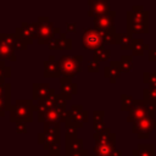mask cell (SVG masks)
<instances>
[{"instance_id": "484cf974", "label": "cell", "mask_w": 156, "mask_h": 156, "mask_svg": "<svg viewBox=\"0 0 156 156\" xmlns=\"http://www.w3.org/2000/svg\"><path fill=\"white\" fill-rule=\"evenodd\" d=\"M135 104V99H133V96L127 95V94H122L121 95V110L122 111H130V108L134 106Z\"/></svg>"}, {"instance_id": "7bdbcfd3", "label": "cell", "mask_w": 156, "mask_h": 156, "mask_svg": "<svg viewBox=\"0 0 156 156\" xmlns=\"http://www.w3.org/2000/svg\"><path fill=\"white\" fill-rule=\"evenodd\" d=\"M149 61H151V62L156 61V49H150L149 50Z\"/></svg>"}, {"instance_id": "60d3db41", "label": "cell", "mask_w": 156, "mask_h": 156, "mask_svg": "<svg viewBox=\"0 0 156 156\" xmlns=\"http://www.w3.org/2000/svg\"><path fill=\"white\" fill-rule=\"evenodd\" d=\"M66 27H67V32H76L77 23L76 22H66Z\"/></svg>"}, {"instance_id": "d6986e66", "label": "cell", "mask_w": 156, "mask_h": 156, "mask_svg": "<svg viewBox=\"0 0 156 156\" xmlns=\"http://www.w3.org/2000/svg\"><path fill=\"white\" fill-rule=\"evenodd\" d=\"M133 156H155V147L152 144H140L132 151Z\"/></svg>"}, {"instance_id": "e0dca14e", "label": "cell", "mask_w": 156, "mask_h": 156, "mask_svg": "<svg viewBox=\"0 0 156 156\" xmlns=\"http://www.w3.org/2000/svg\"><path fill=\"white\" fill-rule=\"evenodd\" d=\"M28 24H29L28 22H22L21 26L16 28L15 34H16L20 39H22L23 41H26L28 45H30V44L33 43V39H34V38H33V35H32V33H30V30H29Z\"/></svg>"}, {"instance_id": "9a60e30c", "label": "cell", "mask_w": 156, "mask_h": 156, "mask_svg": "<svg viewBox=\"0 0 156 156\" xmlns=\"http://www.w3.org/2000/svg\"><path fill=\"white\" fill-rule=\"evenodd\" d=\"M66 136V143H65V155H71L72 152L83 150V139L78 138V136H69V135H65Z\"/></svg>"}, {"instance_id": "52a82bcc", "label": "cell", "mask_w": 156, "mask_h": 156, "mask_svg": "<svg viewBox=\"0 0 156 156\" xmlns=\"http://www.w3.org/2000/svg\"><path fill=\"white\" fill-rule=\"evenodd\" d=\"M89 119V112L83 108L82 105H72L68 110V118L66 122L74 124L77 128H80L83 123Z\"/></svg>"}, {"instance_id": "f35d334b", "label": "cell", "mask_w": 156, "mask_h": 156, "mask_svg": "<svg viewBox=\"0 0 156 156\" xmlns=\"http://www.w3.org/2000/svg\"><path fill=\"white\" fill-rule=\"evenodd\" d=\"M16 132H17V133H21V134L27 133L26 123H17V124H16Z\"/></svg>"}, {"instance_id": "4fadbf2b", "label": "cell", "mask_w": 156, "mask_h": 156, "mask_svg": "<svg viewBox=\"0 0 156 156\" xmlns=\"http://www.w3.org/2000/svg\"><path fill=\"white\" fill-rule=\"evenodd\" d=\"M44 65V77H52V78H61V72H60V67H58V61L56 60V56L54 54L49 55V60L43 62Z\"/></svg>"}, {"instance_id": "603a6c76", "label": "cell", "mask_w": 156, "mask_h": 156, "mask_svg": "<svg viewBox=\"0 0 156 156\" xmlns=\"http://www.w3.org/2000/svg\"><path fill=\"white\" fill-rule=\"evenodd\" d=\"M58 43V50H71L72 49V39L67 37V33L62 32L57 38Z\"/></svg>"}, {"instance_id": "836d02e7", "label": "cell", "mask_w": 156, "mask_h": 156, "mask_svg": "<svg viewBox=\"0 0 156 156\" xmlns=\"http://www.w3.org/2000/svg\"><path fill=\"white\" fill-rule=\"evenodd\" d=\"M105 111L104 110H95L93 111V123L95 122H104Z\"/></svg>"}, {"instance_id": "8fae6325", "label": "cell", "mask_w": 156, "mask_h": 156, "mask_svg": "<svg viewBox=\"0 0 156 156\" xmlns=\"http://www.w3.org/2000/svg\"><path fill=\"white\" fill-rule=\"evenodd\" d=\"M78 85L73 83L69 77H61L60 78V95L65 100H71L74 94H77Z\"/></svg>"}, {"instance_id": "277c9868", "label": "cell", "mask_w": 156, "mask_h": 156, "mask_svg": "<svg viewBox=\"0 0 156 156\" xmlns=\"http://www.w3.org/2000/svg\"><path fill=\"white\" fill-rule=\"evenodd\" d=\"M38 24H39V30H38V43L39 44H48L55 38V32H54V23L50 21L48 16H39L38 17Z\"/></svg>"}, {"instance_id": "4dcf8cb0", "label": "cell", "mask_w": 156, "mask_h": 156, "mask_svg": "<svg viewBox=\"0 0 156 156\" xmlns=\"http://www.w3.org/2000/svg\"><path fill=\"white\" fill-rule=\"evenodd\" d=\"M16 34L15 33H1V37H0V40L7 45H10L11 48H13L15 43H16Z\"/></svg>"}, {"instance_id": "816d5d0a", "label": "cell", "mask_w": 156, "mask_h": 156, "mask_svg": "<svg viewBox=\"0 0 156 156\" xmlns=\"http://www.w3.org/2000/svg\"><path fill=\"white\" fill-rule=\"evenodd\" d=\"M63 156H67V155H63Z\"/></svg>"}, {"instance_id": "f6af8a7d", "label": "cell", "mask_w": 156, "mask_h": 156, "mask_svg": "<svg viewBox=\"0 0 156 156\" xmlns=\"http://www.w3.org/2000/svg\"><path fill=\"white\" fill-rule=\"evenodd\" d=\"M111 156H122V151L118 150V149H115L113 152L111 154Z\"/></svg>"}, {"instance_id": "1f68e13d", "label": "cell", "mask_w": 156, "mask_h": 156, "mask_svg": "<svg viewBox=\"0 0 156 156\" xmlns=\"http://www.w3.org/2000/svg\"><path fill=\"white\" fill-rule=\"evenodd\" d=\"M143 80L144 83L149 84V88H156V72L150 73V72H144L143 73Z\"/></svg>"}, {"instance_id": "ac0fdd59", "label": "cell", "mask_w": 156, "mask_h": 156, "mask_svg": "<svg viewBox=\"0 0 156 156\" xmlns=\"http://www.w3.org/2000/svg\"><path fill=\"white\" fill-rule=\"evenodd\" d=\"M130 50H132V54L134 56H140L144 54L145 50H150V45L146 44L144 41V39H141V38H134Z\"/></svg>"}, {"instance_id": "f907efd6", "label": "cell", "mask_w": 156, "mask_h": 156, "mask_svg": "<svg viewBox=\"0 0 156 156\" xmlns=\"http://www.w3.org/2000/svg\"><path fill=\"white\" fill-rule=\"evenodd\" d=\"M0 37H1V33H0Z\"/></svg>"}, {"instance_id": "5b68a950", "label": "cell", "mask_w": 156, "mask_h": 156, "mask_svg": "<svg viewBox=\"0 0 156 156\" xmlns=\"http://www.w3.org/2000/svg\"><path fill=\"white\" fill-rule=\"evenodd\" d=\"M82 45L85 50H93L104 46V40L99 30L95 28H84L82 34Z\"/></svg>"}, {"instance_id": "6da1fadb", "label": "cell", "mask_w": 156, "mask_h": 156, "mask_svg": "<svg viewBox=\"0 0 156 156\" xmlns=\"http://www.w3.org/2000/svg\"><path fill=\"white\" fill-rule=\"evenodd\" d=\"M149 11H145L141 5H134L127 12V32L133 34L149 33Z\"/></svg>"}, {"instance_id": "8d00e7d4", "label": "cell", "mask_w": 156, "mask_h": 156, "mask_svg": "<svg viewBox=\"0 0 156 156\" xmlns=\"http://www.w3.org/2000/svg\"><path fill=\"white\" fill-rule=\"evenodd\" d=\"M143 100H144L146 107H147L150 111L156 112V100H150V99H143Z\"/></svg>"}, {"instance_id": "e575fe53", "label": "cell", "mask_w": 156, "mask_h": 156, "mask_svg": "<svg viewBox=\"0 0 156 156\" xmlns=\"http://www.w3.org/2000/svg\"><path fill=\"white\" fill-rule=\"evenodd\" d=\"M16 37H17V35H16ZM27 48H28V44L17 37L16 43H15V45H13V49H15V50H26Z\"/></svg>"}, {"instance_id": "ba28073f", "label": "cell", "mask_w": 156, "mask_h": 156, "mask_svg": "<svg viewBox=\"0 0 156 156\" xmlns=\"http://www.w3.org/2000/svg\"><path fill=\"white\" fill-rule=\"evenodd\" d=\"M154 113H155V112L150 111V110L146 107V105H145V102H144L143 99H141V100H135L134 106L130 108V111H129V113H128L127 121H128V122H132V123H135V122L140 121L141 118H144V117H146V116H154Z\"/></svg>"}, {"instance_id": "74e56055", "label": "cell", "mask_w": 156, "mask_h": 156, "mask_svg": "<svg viewBox=\"0 0 156 156\" xmlns=\"http://www.w3.org/2000/svg\"><path fill=\"white\" fill-rule=\"evenodd\" d=\"M93 127H94L95 132H101L106 128V124H105V122H95V123H93Z\"/></svg>"}, {"instance_id": "83f0119b", "label": "cell", "mask_w": 156, "mask_h": 156, "mask_svg": "<svg viewBox=\"0 0 156 156\" xmlns=\"http://www.w3.org/2000/svg\"><path fill=\"white\" fill-rule=\"evenodd\" d=\"M119 63H121V71L122 72H126V73L129 72L133 68V56L132 55H122Z\"/></svg>"}, {"instance_id": "ab89813d", "label": "cell", "mask_w": 156, "mask_h": 156, "mask_svg": "<svg viewBox=\"0 0 156 156\" xmlns=\"http://www.w3.org/2000/svg\"><path fill=\"white\" fill-rule=\"evenodd\" d=\"M67 156H89V151H88L87 149H83V150H79V151L72 152L71 155H67Z\"/></svg>"}, {"instance_id": "f1b7e54d", "label": "cell", "mask_w": 156, "mask_h": 156, "mask_svg": "<svg viewBox=\"0 0 156 156\" xmlns=\"http://www.w3.org/2000/svg\"><path fill=\"white\" fill-rule=\"evenodd\" d=\"M11 77V67L6 66L5 60L0 61V84H5V79Z\"/></svg>"}, {"instance_id": "8992f818", "label": "cell", "mask_w": 156, "mask_h": 156, "mask_svg": "<svg viewBox=\"0 0 156 156\" xmlns=\"http://www.w3.org/2000/svg\"><path fill=\"white\" fill-rule=\"evenodd\" d=\"M156 127V121L154 118V116H146L144 118H141L140 121L133 123V133H135L138 135V138L140 139H146L150 136V134L152 133L154 128Z\"/></svg>"}, {"instance_id": "b9f144b4", "label": "cell", "mask_w": 156, "mask_h": 156, "mask_svg": "<svg viewBox=\"0 0 156 156\" xmlns=\"http://www.w3.org/2000/svg\"><path fill=\"white\" fill-rule=\"evenodd\" d=\"M49 49H51V50H58V43H57V39L56 38H54L49 43Z\"/></svg>"}, {"instance_id": "d6a6232c", "label": "cell", "mask_w": 156, "mask_h": 156, "mask_svg": "<svg viewBox=\"0 0 156 156\" xmlns=\"http://www.w3.org/2000/svg\"><path fill=\"white\" fill-rule=\"evenodd\" d=\"M11 107L12 105H9L4 98H0V117H4L6 111H11Z\"/></svg>"}, {"instance_id": "4316f807", "label": "cell", "mask_w": 156, "mask_h": 156, "mask_svg": "<svg viewBox=\"0 0 156 156\" xmlns=\"http://www.w3.org/2000/svg\"><path fill=\"white\" fill-rule=\"evenodd\" d=\"M43 133L45 134H54L60 135V126L61 123H52V122H45L43 123Z\"/></svg>"}, {"instance_id": "7c38bea8", "label": "cell", "mask_w": 156, "mask_h": 156, "mask_svg": "<svg viewBox=\"0 0 156 156\" xmlns=\"http://www.w3.org/2000/svg\"><path fill=\"white\" fill-rule=\"evenodd\" d=\"M88 4H89L88 15L93 18L111 11L110 10V2L107 0H89Z\"/></svg>"}, {"instance_id": "d590c367", "label": "cell", "mask_w": 156, "mask_h": 156, "mask_svg": "<svg viewBox=\"0 0 156 156\" xmlns=\"http://www.w3.org/2000/svg\"><path fill=\"white\" fill-rule=\"evenodd\" d=\"M99 69H100V63L98 61H95V60L89 61V63H88V71L89 72L95 73V72H99Z\"/></svg>"}, {"instance_id": "cb8c5ba5", "label": "cell", "mask_w": 156, "mask_h": 156, "mask_svg": "<svg viewBox=\"0 0 156 156\" xmlns=\"http://www.w3.org/2000/svg\"><path fill=\"white\" fill-rule=\"evenodd\" d=\"M111 56V51L108 49H106L105 46H101L99 49H96L94 51V55H93V60L100 62V61H106L107 58H110Z\"/></svg>"}, {"instance_id": "ffe728a7", "label": "cell", "mask_w": 156, "mask_h": 156, "mask_svg": "<svg viewBox=\"0 0 156 156\" xmlns=\"http://www.w3.org/2000/svg\"><path fill=\"white\" fill-rule=\"evenodd\" d=\"M0 57L2 60H10V61H16V54H15V49L11 48L10 45L2 43L0 40Z\"/></svg>"}, {"instance_id": "d4e9b609", "label": "cell", "mask_w": 156, "mask_h": 156, "mask_svg": "<svg viewBox=\"0 0 156 156\" xmlns=\"http://www.w3.org/2000/svg\"><path fill=\"white\" fill-rule=\"evenodd\" d=\"M101 37H102V40L104 43H107V44H117V32H116V28L113 29H110V30H105V32H100Z\"/></svg>"}, {"instance_id": "7402d4cb", "label": "cell", "mask_w": 156, "mask_h": 156, "mask_svg": "<svg viewBox=\"0 0 156 156\" xmlns=\"http://www.w3.org/2000/svg\"><path fill=\"white\" fill-rule=\"evenodd\" d=\"M115 145L110 144H95L94 146V154L95 156H111V154L115 150Z\"/></svg>"}, {"instance_id": "2e32d148", "label": "cell", "mask_w": 156, "mask_h": 156, "mask_svg": "<svg viewBox=\"0 0 156 156\" xmlns=\"http://www.w3.org/2000/svg\"><path fill=\"white\" fill-rule=\"evenodd\" d=\"M121 63L119 61H110V65L104 67V74L106 78L110 79L111 83H116L117 78L121 74Z\"/></svg>"}, {"instance_id": "5bb4252c", "label": "cell", "mask_w": 156, "mask_h": 156, "mask_svg": "<svg viewBox=\"0 0 156 156\" xmlns=\"http://www.w3.org/2000/svg\"><path fill=\"white\" fill-rule=\"evenodd\" d=\"M93 136L96 144H110V145L116 144V134L112 133L108 127H106L101 132H95Z\"/></svg>"}, {"instance_id": "681fc988", "label": "cell", "mask_w": 156, "mask_h": 156, "mask_svg": "<svg viewBox=\"0 0 156 156\" xmlns=\"http://www.w3.org/2000/svg\"><path fill=\"white\" fill-rule=\"evenodd\" d=\"M1 60H2V58H1V57H0V61H1Z\"/></svg>"}, {"instance_id": "44dd1931", "label": "cell", "mask_w": 156, "mask_h": 156, "mask_svg": "<svg viewBox=\"0 0 156 156\" xmlns=\"http://www.w3.org/2000/svg\"><path fill=\"white\" fill-rule=\"evenodd\" d=\"M133 39L134 38L128 32H126V33H118L117 34V44L121 45V49L122 50H129L132 48Z\"/></svg>"}, {"instance_id": "c3c4849f", "label": "cell", "mask_w": 156, "mask_h": 156, "mask_svg": "<svg viewBox=\"0 0 156 156\" xmlns=\"http://www.w3.org/2000/svg\"><path fill=\"white\" fill-rule=\"evenodd\" d=\"M89 156H95V155H89Z\"/></svg>"}, {"instance_id": "3957f363", "label": "cell", "mask_w": 156, "mask_h": 156, "mask_svg": "<svg viewBox=\"0 0 156 156\" xmlns=\"http://www.w3.org/2000/svg\"><path fill=\"white\" fill-rule=\"evenodd\" d=\"M83 55H62L58 58L61 77H74L82 69Z\"/></svg>"}, {"instance_id": "bcb514c9", "label": "cell", "mask_w": 156, "mask_h": 156, "mask_svg": "<svg viewBox=\"0 0 156 156\" xmlns=\"http://www.w3.org/2000/svg\"><path fill=\"white\" fill-rule=\"evenodd\" d=\"M54 32H55V34H58V35L62 33L61 29H60V27H55V28H54Z\"/></svg>"}, {"instance_id": "9c48e42d", "label": "cell", "mask_w": 156, "mask_h": 156, "mask_svg": "<svg viewBox=\"0 0 156 156\" xmlns=\"http://www.w3.org/2000/svg\"><path fill=\"white\" fill-rule=\"evenodd\" d=\"M115 17H116V11H110L107 13L100 15L94 17V28L99 32H105L115 28Z\"/></svg>"}, {"instance_id": "ee69618b", "label": "cell", "mask_w": 156, "mask_h": 156, "mask_svg": "<svg viewBox=\"0 0 156 156\" xmlns=\"http://www.w3.org/2000/svg\"><path fill=\"white\" fill-rule=\"evenodd\" d=\"M38 143H39V144H41V145H44V144H45V134H44L43 132L38 134Z\"/></svg>"}, {"instance_id": "30bf717a", "label": "cell", "mask_w": 156, "mask_h": 156, "mask_svg": "<svg viewBox=\"0 0 156 156\" xmlns=\"http://www.w3.org/2000/svg\"><path fill=\"white\" fill-rule=\"evenodd\" d=\"M56 91L54 88H50L49 83H33L32 84V99L33 100H43L45 98L55 95Z\"/></svg>"}, {"instance_id": "7dc6e473", "label": "cell", "mask_w": 156, "mask_h": 156, "mask_svg": "<svg viewBox=\"0 0 156 156\" xmlns=\"http://www.w3.org/2000/svg\"><path fill=\"white\" fill-rule=\"evenodd\" d=\"M45 156H63V155H56V154H48Z\"/></svg>"}, {"instance_id": "f546056e", "label": "cell", "mask_w": 156, "mask_h": 156, "mask_svg": "<svg viewBox=\"0 0 156 156\" xmlns=\"http://www.w3.org/2000/svg\"><path fill=\"white\" fill-rule=\"evenodd\" d=\"M45 134V133H44ZM57 143H61L60 141V135H54V134H45V144L43 145L44 150H48L54 145V144H57Z\"/></svg>"}, {"instance_id": "7a4b0ae2", "label": "cell", "mask_w": 156, "mask_h": 156, "mask_svg": "<svg viewBox=\"0 0 156 156\" xmlns=\"http://www.w3.org/2000/svg\"><path fill=\"white\" fill-rule=\"evenodd\" d=\"M33 99H17L10 111V121L13 123H28L33 121Z\"/></svg>"}]
</instances>
